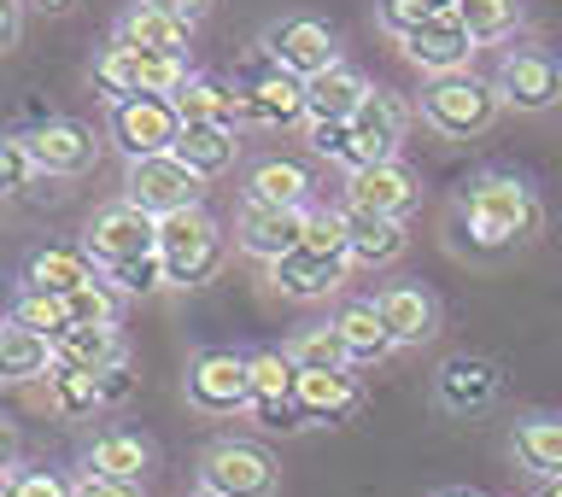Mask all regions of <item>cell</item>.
<instances>
[{"label":"cell","instance_id":"obj_27","mask_svg":"<svg viewBox=\"0 0 562 497\" xmlns=\"http://www.w3.org/2000/svg\"><path fill=\"white\" fill-rule=\"evenodd\" d=\"M334 328H340V340H346V351H351L358 369L386 363L398 351L393 334H386V323H381V310H375V298H346V305L334 310Z\"/></svg>","mask_w":562,"mask_h":497},{"label":"cell","instance_id":"obj_26","mask_svg":"<svg viewBox=\"0 0 562 497\" xmlns=\"http://www.w3.org/2000/svg\"><path fill=\"white\" fill-rule=\"evenodd\" d=\"M346 258L351 270H386V263H398L404 252H411V228L393 223V217H358V211H346Z\"/></svg>","mask_w":562,"mask_h":497},{"label":"cell","instance_id":"obj_34","mask_svg":"<svg viewBox=\"0 0 562 497\" xmlns=\"http://www.w3.org/2000/svg\"><path fill=\"white\" fill-rule=\"evenodd\" d=\"M293 358V369H316V375H340V369H358L351 363V351L340 340V328L334 323H316V328H299L288 346H281Z\"/></svg>","mask_w":562,"mask_h":497},{"label":"cell","instance_id":"obj_41","mask_svg":"<svg viewBox=\"0 0 562 497\" xmlns=\"http://www.w3.org/2000/svg\"><path fill=\"white\" fill-rule=\"evenodd\" d=\"M346 240H351L346 205H340V211H334V205H305V246H311V252L346 258Z\"/></svg>","mask_w":562,"mask_h":497},{"label":"cell","instance_id":"obj_51","mask_svg":"<svg viewBox=\"0 0 562 497\" xmlns=\"http://www.w3.org/2000/svg\"><path fill=\"white\" fill-rule=\"evenodd\" d=\"M12 463H18V428L0 421V474H12Z\"/></svg>","mask_w":562,"mask_h":497},{"label":"cell","instance_id":"obj_31","mask_svg":"<svg viewBox=\"0 0 562 497\" xmlns=\"http://www.w3.org/2000/svg\"><path fill=\"white\" fill-rule=\"evenodd\" d=\"M53 363L82 369V375H105L123 363V334L117 328H65L53 340Z\"/></svg>","mask_w":562,"mask_h":497},{"label":"cell","instance_id":"obj_4","mask_svg":"<svg viewBox=\"0 0 562 497\" xmlns=\"http://www.w3.org/2000/svg\"><path fill=\"white\" fill-rule=\"evenodd\" d=\"M193 77L188 70V59H165V53H140V47H130V42H105L100 53H94V88L105 100H135V94H176Z\"/></svg>","mask_w":562,"mask_h":497},{"label":"cell","instance_id":"obj_10","mask_svg":"<svg viewBox=\"0 0 562 497\" xmlns=\"http://www.w3.org/2000/svg\"><path fill=\"white\" fill-rule=\"evenodd\" d=\"M404 129H411L404 100L393 94V88H369V100L358 105V117H351V147H346L340 170L351 176V170H369V165H393Z\"/></svg>","mask_w":562,"mask_h":497},{"label":"cell","instance_id":"obj_11","mask_svg":"<svg viewBox=\"0 0 562 497\" xmlns=\"http://www.w3.org/2000/svg\"><path fill=\"white\" fill-rule=\"evenodd\" d=\"M188 404L200 416H240V410H252L246 358H235V351H200V358L188 363Z\"/></svg>","mask_w":562,"mask_h":497},{"label":"cell","instance_id":"obj_20","mask_svg":"<svg viewBox=\"0 0 562 497\" xmlns=\"http://www.w3.org/2000/svg\"><path fill=\"white\" fill-rule=\"evenodd\" d=\"M270 281H276V293L305 298V305H311V298H328V293L346 287V281H351V258H328V252L299 246V252L270 263Z\"/></svg>","mask_w":562,"mask_h":497},{"label":"cell","instance_id":"obj_9","mask_svg":"<svg viewBox=\"0 0 562 497\" xmlns=\"http://www.w3.org/2000/svg\"><path fill=\"white\" fill-rule=\"evenodd\" d=\"M105 135H112V147L130 158H158L176 147V135H182V117H176V105L165 94H135V100H117L112 117H105Z\"/></svg>","mask_w":562,"mask_h":497},{"label":"cell","instance_id":"obj_37","mask_svg":"<svg viewBox=\"0 0 562 497\" xmlns=\"http://www.w3.org/2000/svg\"><path fill=\"white\" fill-rule=\"evenodd\" d=\"M12 328H30V334H42V340H59V334L70 328V310H65V298L59 293H35V287H18L12 298V316H7Z\"/></svg>","mask_w":562,"mask_h":497},{"label":"cell","instance_id":"obj_18","mask_svg":"<svg viewBox=\"0 0 562 497\" xmlns=\"http://www.w3.org/2000/svg\"><path fill=\"white\" fill-rule=\"evenodd\" d=\"M170 105L182 123H223V129H240L246 123V88L211 77V70H193V77L170 94Z\"/></svg>","mask_w":562,"mask_h":497},{"label":"cell","instance_id":"obj_43","mask_svg":"<svg viewBox=\"0 0 562 497\" xmlns=\"http://www.w3.org/2000/svg\"><path fill=\"white\" fill-rule=\"evenodd\" d=\"M258 421L263 433H299V428H311V416L299 410L293 398H252V410H246Z\"/></svg>","mask_w":562,"mask_h":497},{"label":"cell","instance_id":"obj_44","mask_svg":"<svg viewBox=\"0 0 562 497\" xmlns=\"http://www.w3.org/2000/svg\"><path fill=\"white\" fill-rule=\"evenodd\" d=\"M30 176H35V165H30L24 140H18V135H0V200L24 193V188H30Z\"/></svg>","mask_w":562,"mask_h":497},{"label":"cell","instance_id":"obj_30","mask_svg":"<svg viewBox=\"0 0 562 497\" xmlns=\"http://www.w3.org/2000/svg\"><path fill=\"white\" fill-rule=\"evenodd\" d=\"M509 451L533 481H562V416H521Z\"/></svg>","mask_w":562,"mask_h":497},{"label":"cell","instance_id":"obj_28","mask_svg":"<svg viewBox=\"0 0 562 497\" xmlns=\"http://www.w3.org/2000/svg\"><path fill=\"white\" fill-rule=\"evenodd\" d=\"M100 270H94V258L82 252V246H42V252H30V263H24V287H35V293H59V298H70L77 287H88Z\"/></svg>","mask_w":562,"mask_h":497},{"label":"cell","instance_id":"obj_40","mask_svg":"<svg viewBox=\"0 0 562 497\" xmlns=\"http://www.w3.org/2000/svg\"><path fill=\"white\" fill-rule=\"evenodd\" d=\"M246 381H252V398H293L299 369L288 351H252L246 358Z\"/></svg>","mask_w":562,"mask_h":497},{"label":"cell","instance_id":"obj_25","mask_svg":"<svg viewBox=\"0 0 562 497\" xmlns=\"http://www.w3.org/2000/svg\"><path fill=\"white\" fill-rule=\"evenodd\" d=\"M311 200V170L299 158H258L246 170V193L240 205H270V211H305Z\"/></svg>","mask_w":562,"mask_h":497},{"label":"cell","instance_id":"obj_13","mask_svg":"<svg viewBox=\"0 0 562 497\" xmlns=\"http://www.w3.org/2000/svg\"><path fill=\"white\" fill-rule=\"evenodd\" d=\"M18 140H24L35 176H82L100 153L94 129L77 123V117H47V123H35V129H24Z\"/></svg>","mask_w":562,"mask_h":497},{"label":"cell","instance_id":"obj_2","mask_svg":"<svg viewBox=\"0 0 562 497\" xmlns=\"http://www.w3.org/2000/svg\"><path fill=\"white\" fill-rule=\"evenodd\" d=\"M158 258H165L170 287H205L228 263V235L205 205L176 211V217H158Z\"/></svg>","mask_w":562,"mask_h":497},{"label":"cell","instance_id":"obj_19","mask_svg":"<svg viewBox=\"0 0 562 497\" xmlns=\"http://www.w3.org/2000/svg\"><path fill=\"white\" fill-rule=\"evenodd\" d=\"M240 88H246V123H270V129L276 123H305V82L276 70L263 53Z\"/></svg>","mask_w":562,"mask_h":497},{"label":"cell","instance_id":"obj_33","mask_svg":"<svg viewBox=\"0 0 562 497\" xmlns=\"http://www.w3.org/2000/svg\"><path fill=\"white\" fill-rule=\"evenodd\" d=\"M53 369V340H42V334L30 328H0V381L7 386H24V381H47Z\"/></svg>","mask_w":562,"mask_h":497},{"label":"cell","instance_id":"obj_38","mask_svg":"<svg viewBox=\"0 0 562 497\" xmlns=\"http://www.w3.org/2000/svg\"><path fill=\"white\" fill-rule=\"evenodd\" d=\"M70 310V328H117V310H123V293L105 287V275H94L88 287H77L65 298Z\"/></svg>","mask_w":562,"mask_h":497},{"label":"cell","instance_id":"obj_32","mask_svg":"<svg viewBox=\"0 0 562 497\" xmlns=\"http://www.w3.org/2000/svg\"><path fill=\"white\" fill-rule=\"evenodd\" d=\"M88 468L105 474V481H147L153 468V445L140 433H123V428H105L94 445H88Z\"/></svg>","mask_w":562,"mask_h":497},{"label":"cell","instance_id":"obj_35","mask_svg":"<svg viewBox=\"0 0 562 497\" xmlns=\"http://www.w3.org/2000/svg\"><path fill=\"white\" fill-rule=\"evenodd\" d=\"M47 404H53V416H65V421H77V416H94L100 410V375H82V369H65V363H53L47 369Z\"/></svg>","mask_w":562,"mask_h":497},{"label":"cell","instance_id":"obj_17","mask_svg":"<svg viewBox=\"0 0 562 497\" xmlns=\"http://www.w3.org/2000/svg\"><path fill=\"white\" fill-rule=\"evenodd\" d=\"M375 310H381L386 334H393V346H428L439 334V298L428 287H416V281H393V287H381Z\"/></svg>","mask_w":562,"mask_h":497},{"label":"cell","instance_id":"obj_39","mask_svg":"<svg viewBox=\"0 0 562 497\" xmlns=\"http://www.w3.org/2000/svg\"><path fill=\"white\" fill-rule=\"evenodd\" d=\"M457 7H463V0H375V18H381V30L411 35V30L428 24V18H457Z\"/></svg>","mask_w":562,"mask_h":497},{"label":"cell","instance_id":"obj_7","mask_svg":"<svg viewBox=\"0 0 562 497\" xmlns=\"http://www.w3.org/2000/svg\"><path fill=\"white\" fill-rule=\"evenodd\" d=\"M123 200L140 205L147 217H176V211H193L205 200V182L176 153H158V158H135L123 170Z\"/></svg>","mask_w":562,"mask_h":497},{"label":"cell","instance_id":"obj_54","mask_svg":"<svg viewBox=\"0 0 562 497\" xmlns=\"http://www.w3.org/2000/svg\"><path fill=\"white\" fill-rule=\"evenodd\" d=\"M533 497H562V481H539V492Z\"/></svg>","mask_w":562,"mask_h":497},{"label":"cell","instance_id":"obj_49","mask_svg":"<svg viewBox=\"0 0 562 497\" xmlns=\"http://www.w3.org/2000/svg\"><path fill=\"white\" fill-rule=\"evenodd\" d=\"M153 7H165L170 18H182V24H200V18L211 12V0H153Z\"/></svg>","mask_w":562,"mask_h":497},{"label":"cell","instance_id":"obj_12","mask_svg":"<svg viewBox=\"0 0 562 497\" xmlns=\"http://www.w3.org/2000/svg\"><path fill=\"white\" fill-rule=\"evenodd\" d=\"M492 88H498V100L516 105V112H551L562 100V65L539 47H509L498 59Z\"/></svg>","mask_w":562,"mask_h":497},{"label":"cell","instance_id":"obj_6","mask_svg":"<svg viewBox=\"0 0 562 497\" xmlns=\"http://www.w3.org/2000/svg\"><path fill=\"white\" fill-rule=\"evenodd\" d=\"M276 456L252 445V439H217L200 456V492L211 497H276Z\"/></svg>","mask_w":562,"mask_h":497},{"label":"cell","instance_id":"obj_52","mask_svg":"<svg viewBox=\"0 0 562 497\" xmlns=\"http://www.w3.org/2000/svg\"><path fill=\"white\" fill-rule=\"evenodd\" d=\"M434 497H486V492H474V486H446V492H434Z\"/></svg>","mask_w":562,"mask_h":497},{"label":"cell","instance_id":"obj_1","mask_svg":"<svg viewBox=\"0 0 562 497\" xmlns=\"http://www.w3.org/2000/svg\"><path fill=\"white\" fill-rule=\"evenodd\" d=\"M457 228L481 252H516L544 228V205L516 170H481L457 188Z\"/></svg>","mask_w":562,"mask_h":497},{"label":"cell","instance_id":"obj_15","mask_svg":"<svg viewBox=\"0 0 562 497\" xmlns=\"http://www.w3.org/2000/svg\"><path fill=\"white\" fill-rule=\"evenodd\" d=\"M498 386H504L498 363H492V358H469V351H463V358L439 363L434 398H439V410H451V416H481V410L498 404Z\"/></svg>","mask_w":562,"mask_h":497},{"label":"cell","instance_id":"obj_48","mask_svg":"<svg viewBox=\"0 0 562 497\" xmlns=\"http://www.w3.org/2000/svg\"><path fill=\"white\" fill-rule=\"evenodd\" d=\"M18 30H24V12H18V0H0V53L18 47Z\"/></svg>","mask_w":562,"mask_h":497},{"label":"cell","instance_id":"obj_45","mask_svg":"<svg viewBox=\"0 0 562 497\" xmlns=\"http://www.w3.org/2000/svg\"><path fill=\"white\" fill-rule=\"evenodd\" d=\"M305 140H311V153H323V158H334V165H346L351 123H305Z\"/></svg>","mask_w":562,"mask_h":497},{"label":"cell","instance_id":"obj_24","mask_svg":"<svg viewBox=\"0 0 562 497\" xmlns=\"http://www.w3.org/2000/svg\"><path fill=\"white\" fill-rule=\"evenodd\" d=\"M117 42H130V47H140V53H165V59H188L193 24L170 18L165 7H153V0H135V7L117 18Z\"/></svg>","mask_w":562,"mask_h":497},{"label":"cell","instance_id":"obj_16","mask_svg":"<svg viewBox=\"0 0 562 497\" xmlns=\"http://www.w3.org/2000/svg\"><path fill=\"white\" fill-rule=\"evenodd\" d=\"M235 246L258 263H276L305 246V211H270V205H240Z\"/></svg>","mask_w":562,"mask_h":497},{"label":"cell","instance_id":"obj_14","mask_svg":"<svg viewBox=\"0 0 562 497\" xmlns=\"http://www.w3.org/2000/svg\"><path fill=\"white\" fill-rule=\"evenodd\" d=\"M422 200V182L416 170H404L398 158L393 165H369V170H351L346 176V211H358V217H393L404 223Z\"/></svg>","mask_w":562,"mask_h":497},{"label":"cell","instance_id":"obj_57","mask_svg":"<svg viewBox=\"0 0 562 497\" xmlns=\"http://www.w3.org/2000/svg\"><path fill=\"white\" fill-rule=\"evenodd\" d=\"M0 328H7V323H0Z\"/></svg>","mask_w":562,"mask_h":497},{"label":"cell","instance_id":"obj_3","mask_svg":"<svg viewBox=\"0 0 562 497\" xmlns=\"http://www.w3.org/2000/svg\"><path fill=\"white\" fill-rule=\"evenodd\" d=\"M498 112H504L498 88H492L486 77H474V70H451V77H434L428 88H422V123L439 129L446 140L486 135L492 123H498Z\"/></svg>","mask_w":562,"mask_h":497},{"label":"cell","instance_id":"obj_53","mask_svg":"<svg viewBox=\"0 0 562 497\" xmlns=\"http://www.w3.org/2000/svg\"><path fill=\"white\" fill-rule=\"evenodd\" d=\"M0 497H24L18 492V474H0Z\"/></svg>","mask_w":562,"mask_h":497},{"label":"cell","instance_id":"obj_23","mask_svg":"<svg viewBox=\"0 0 562 497\" xmlns=\"http://www.w3.org/2000/svg\"><path fill=\"white\" fill-rule=\"evenodd\" d=\"M369 82L358 65H334V70H323V77H311L305 82V123H351L358 117V105L369 100Z\"/></svg>","mask_w":562,"mask_h":497},{"label":"cell","instance_id":"obj_42","mask_svg":"<svg viewBox=\"0 0 562 497\" xmlns=\"http://www.w3.org/2000/svg\"><path fill=\"white\" fill-rule=\"evenodd\" d=\"M100 275H105V287H117L123 298H135V293L165 287V258L147 252V258H130V263H112V270H100Z\"/></svg>","mask_w":562,"mask_h":497},{"label":"cell","instance_id":"obj_21","mask_svg":"<svg viewBox=\"0 0 562 497\" xmlns=\"http://www.w3.org/2000/svg\"><path fill=\"white\" fill-rule=\"evenodd\" d=\"M404 59H411L416 70H428V77H451V70H469L474 59V42L463 35V24L457 18H428L422 30L398 35Z\"/></svg>","mask_w":562,"mask_h":497},{"label":"cell","instance_id":"obj_56","mask_svg":"<svg viewBox=\"0 0 562 497\" xmlns=\"http://www.w3.org/2000/svg\"><path fill=\"white\" fill-rule=\"evenodd\" d=\"M200 497H211V492H200Z\"/></svg>","mask_w":562,"mask_h":497},{"label":"cell","instance_id":"obj_36","mask_svg":"<svg viewBox=\"0 0 562 497\" xmlns=\"http://www.w3.org/2000/svg\"><path fill=\"white\" fill-rule=\"evenodd\" d=\"M457 24H463V35L474 47H492V42H504V35H516L521 7L516 0H463V7H457Z\"/></svg>","mask_w":562,"mask_h":497},{"label":"cell","instance_id":"obj_5","mask_svg":"<svg viewBox=\"0 0 562 497\" xmlns=\"http://www.w3.org/2000/svg\"><path fill=\"white\" fill-rule=\"evenodd\" d=\"M258 53L276 70L311 82V77H323V70L340 65V35H334V24H323V18H311V12H288V18H276V24H263Z\"/></svg>","mask_w":562,"mask_h":497},{"label":"cell","instance_id":"obj_8","mask_svg":"<svg viewBox=\"0 0 562 497\" xmlns=\"http://www.w3.org/2000/svg\"><path fill=\"white\" fill-rule=\"evenodd\" d=\"M82 252L94 258V270L147 258V252H158V217H147V211L130 205V200L100 205L94 217H88V228H82Z\"/></svg>","mask_w":562,"mask_h":497},{"label":"cell","instance_id":"obj_29","mask_svg":"<svg viewBox=\"0 0 562 497\" xmlns=\"http://www.w3.org/2000/svg\"><path fill=\"white\" fill-rule=\"evenodd\" d=\"M170 153L182 158L200 182H217L223 170H235L240 140H235V129H223V123H182V135H176Z\"/></svg>","mask_w":562,"mask_h":497},{"label":"cell","instance_id":"obj_47","mask_svg":"<svg viewBox=\"0 0 562 497\" xmlns=\"http://www.w3.org/2000/svg\"><path fill=\"white\" fill-rule=\"evenodd\" d=\"M18 492L24 497H70V481H59L53 468H35V474H18Z\"/></svg>","mask_w":562,"mask_h":497},{"label":"cell","instance_id":"obj_46","mask_svg":"<svg viewBox=\"0 0 562 497\" xmlns=\"http://www.w3.org/2000/svg\"><path fill=\"white\" fill-rule=\"evenodd\" d=\"M70 497H147L135 481H105V474H94V468H82L77 481H70Z\"/></svg>","mask_w":562,"mask_h":497},{"label":"cell","instance_id":"obj_22","mask_svg":"<svg viewBox=\"0 0 562 497\" xmlns=\"http://www.w3.org/2000/svg\"><path fill=\"white\" fill-rule=\"evenodd\" d=\"M293 404L311 421H351L363 410V381L358 369H340V375H316V369H299L293 381Z\"/></svg>","mask_w":562,"mask_h":497},{"label":"cell","instance_id":"obj_55","mask_svg":"<svg viewBox=\"0 0 562 497\" xmlns=\"http://www.w3.org/2000/svg\"><path fill=\"white\" fill-rule=\"evenodd\" d=\"M35 7H47V12H59V7H70V0H35Z\"/></svg>","mask_w":562,"mask_h":497},{"label":"cell","instance_id":"obj_50","mask_svg":"<svg viewBox=\"0 0 562 497\" xmlns=\"http://www.w3.org/2000/svg\"><path fill=\"white\" fill-rule=\"evenodd\" d=\"M123 393H130V369L117 363V369H105V375H100V398L112 404V398H123Z\"/></svg>","mask_w":562,"mask_h":497}]
</instances>
